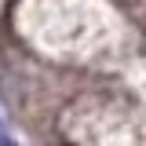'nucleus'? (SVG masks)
I'll list each match as a JSON object with an SVG mask.
<instances>
[{
    "label": "nucleus",
    "mask_w": 146,
    "mask_h": 146,
    "mask_svg": "<svg viewBox=\"0 0 146 146\" xmlns=\"http://www.w3.org/2000/svg\"><path fill=\"white\" fill-rule=\"evenodd\" d=\"M0 146H15V139L7 135V128H4V124H0Z\"/></svg>",
    "instance_id": "nucleus-1"
}]
</instances>
